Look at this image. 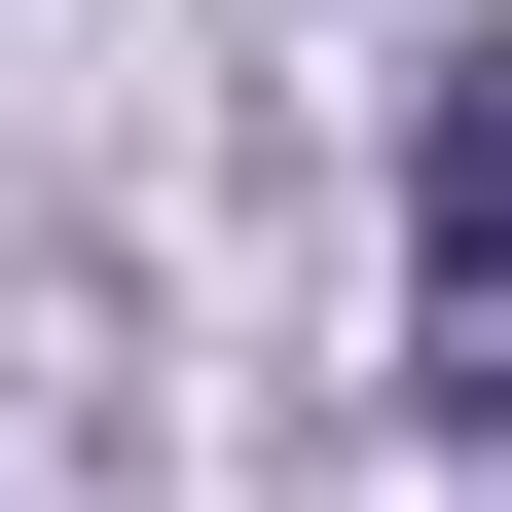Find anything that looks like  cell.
<instances>
[{
    "label": "cell",
    "instance_id": "obj_1",
    "mask_svg": "<svg viewBox=\"0 0 512 512\" xmlns=\"http://www.w3.org/2000/svg\"><path fill=\"white\" fill-rule=\"evenodd\" d=\"M403 403H439V439H512V37L403 110Z\"/></svg>",
    "mask_w": 512,
    "mask_h": 512
}]
</instances>
